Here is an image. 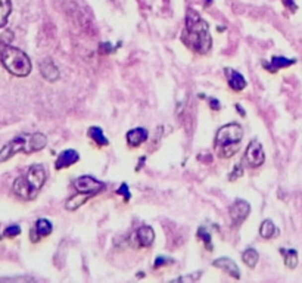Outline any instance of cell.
Segmentation results:
<instances>
[{"label": "cell", "mask_w": 302, "mask_h": 283, "mask_svg": "<svg viewBox=\"0 0 302 283\" xmlns=\"http://www.w3.org/2000/svg\"><path fill=\"white\" fill-rule=\"evenodd\" d=\"M183 43L201 55L208 53V50L213 46L208 22L202 19L195 10H189L186 16V30L183 34Z\"/></svg>", "instance_id": "cell-1"}, {"label": "cell", "mask_w": 302, "mask_h": 283, "mask_svg": "<svg viewBox=\"0 0 302 283\" xmlns=\"http://www.w3.org/2000/svg\"><path fill=\"white\" fill-rule=\"evenodd\" d=\"M47 137L43 133H24L13 137L0 149V162L7 161L18 152L33 154L46 148Z\"/></svg>", "instance_id": "cell-2"}, {"label": "cell", "mask_w": 302, "mask_h": 283, "mask_svg": "<svg viewBox=\"0 0 302 283\" xmlns=\"http://www.w3.org/2000/svg\"><path fill=\"white\" fill-rule=\"evenodd\" d=\"M44 182H46V170L43 165H31L30 170L27 171L25 176H19L15 182H13V192L15 195H18L19 198L25 199V201H31L34 199L40 189L43 188Z\"/></svg>", "instance_id": "cell-3"}, {"label": "cell", "mask_w": 302, "mask_h": 283, "mask_svg": "<svg viewBox=\"0 0 302 283\" xmlns=\"http://www.w3.org/2000/svg\"><path fill=\"white\" fill-rule=\"evenodd\" d=\"M242 137L243 128L236 122H230L218 128L216 134V151L218 157L224 160L233 157L239 151Z\"/></svg>", "instance_id": "cell-4"}, {"label": "cell", "mask_w": 302, "mask_h": 283, "mask_svg": "<svg viewBox=\"0 0 302 283\" xmlns=\"http://www.w3.org/2000/svg\"><path fill=\"white\" fill-rule=\"evenodd\" d=\"M1 65L16 77H27L31 73V61L25 52L10 44H4L0 49Z\"/></svg>", "instance_id": "cell-5"}, {"label": "cell", "mask_w": 302, "mask_h": 283, "mask_svg": "<svg viewBox=\"0 0 302 283\" xmlns=\"http://www.w3.org/2000/svg\"><path fill=\"white\" fill-rule=\"evenodd\" d=\"M74 188L81 193H88L93 196V195L99 193L100 190H103L106 188V185L103 182L96 180L91 176H81L74 180Z\"/></svg>", "instance_id": "cell-6"}, {"label": "cell", "mask_w": 302, "mask_h": 283, "mask_svg": "<svg viewBox=\"0 0 302 283\" xmlns=\"http://www.w3.org/2000/svg\"><path fill=\"white\" fill-rule=\"evenodd\" d=\"M249 212H251L249 202H246L243 199H237V201H234V203H231L228 214H230L233 227H239L249 217Z\"/></svg>", "instance_id": "cell-7"}, {"label": "cell", "mask_w": 302, "mask_h": 283, "mask_svg": "<svg viewBox=\"0 0 302 283\" xmlns=\"http://www.w3.org/2000/svg\"><path fill=\"white\" fill-rule=\"evenodd\" d=\"M243 161L246 162L251 168H257L259 165H262L265 161V154L262 149V145L259 143L258 140H252L248 148H246V154L243 157Z\"/></svg>", "instance_id": "cell-8"}, {"label": "cell", "mask_w": 302, "mask_h": 283, "mask_svg": "<svg viewBox=\"0 0 302 283\" xmlns=\"http://www.w3.org/2000/svg\"><path fill=\"white\" fill-rule=\"evenodd\" d=\"M213 266L217 267V269H221L223 272H226L227 275H230L234 279H240V270H239L237 264L231 258H228V257L217 258L216 261L213 263Z\"/></svg>", "instance_id": "cell-9"}, {"label": "cell", "mask_w": 302, "mask_h": 283, "mask_svg": "<svg viewBox=\"0 0 302 283\" xmlns=\"http://www.w3.org/2000/svg\"><path fill=\"white\" fill-rule=\"evenodd\" d=\"M80 161V155L76 149H65L59 154L56 164H55V168L56 170H62V168H67V167H71L74 165L76 162Z\"/></svg>", "instance_id": "cell-10"}, {"label": "cell", "mask_w": 302, "mask_h": 283, "mask_svg": "<svg viewBox=\"0 0 302 283\" xmlns=\"http://www.w3.org/2000/svg\"><path fill=\"white\" fill-rule=\"evenodd\" d=\"M52 230H53V226L49 220H46V218L37 220L36 227L31 230V242H39L40 238L49 236L52 233Z\"/></svg>", "instance_id": "cell-11"}, {"label": "cell", "mask_w": 302, "mask_h": 283, "mask_svg": "<svg viewBox=\"0 0 302 283\" xmlns=\"http://www.w3.org/2000/svg\"><path fill=\"white\" fill-rule=\"evenodd\" d=\"M133 238L136 239V242H137L139 246L148 248V246H151V245L153 243V241H155V232H153L152 227L143 226V227H140V229L133 235Z\"/></svg>", "instance_id": "cell-12"}, {"label": "cell", "mask_w": 302, "mask_h": 283, "mask_svg": "<svg viewBox=\"0 0 302 283\" xmlns=\"http://www.w3.org/2000/svg\"><path fill=\"white\" fill-rule=\"evenodd\" d=\"M224 74H226V79H227L228 86H230L234 92H242V90L246 87V80H245V77H243L240 73H237L236 70L226 68Z\"/></svg>", "instance_id": "cell-13"}, {"label": "cell", "mask_w": 302, "mask_h": 283, "mask_svg": "<svg viewBox=\"0 0 302 283\" xmlns=\"http://www.w3.org/2000/svg\"><path fill=\"white\" fill-rule=\"evenodd\" d=\"M40 73H42L44 80H47L49 83H55V81L59 80V70L53 64L52 59H43L40 62Z\"/></svg>", "instance_id": "cell-14"}, {"label": "cell", "mask_w": 302, "mask_h": 283, "mask_svg": "<svg viewBox=\"0 0 302 283\" xmlns=\"http://www.w3.org/2000/svg\"><path fill=\"white\" fill-rule=\"evenodd\" d=\"M295 64H297V59H291V58H285V56H273L270 62H264V67L270 73H277L279 70L288 68Z\"/></svg>", "instance_id": "cell-15"}, {"label": "cell", "mask_w": 302, "mask_h": 283, "mask_svg": "<svg viewBox=\"0 0 302 283\" xmlns=\"http://www.w3.org/2000/svg\"><path fill=\"white\" fill-rule=\"evenodd\" d=\"M127 143H129L131 148H137L140 146L142 143H145L149 137V133L146 128L143 127H137V128H133L127 133Z\"/></svg>", "instance_id": "cell-16"}, {"label": "cell", "mask_w": 302, "mask_h": 283, "mask_svg": "<svg viewBox=\"0 0 302 283\" xmlns=\"http://www.w3.org/2000/svg\"><path fill=\"white\" fill-rule=\"evenodd\" d=\"M279 252L283 255V258H285V266H286L288 269H291V270L297 269L298 260H300L297 249H285V248H280Z\"/></svg>", "instance_id": "cell-17"}, {"label": "cell", "mask_w": 302, "mask_h": 283, "mask_svg": "<svg viewBox=\"0 0 302 283\" xmlns=\"http://www.w3.org/2000/svg\"><path fill=\"white\" fill-rule=\"evenodd\" d=\"M91 195H88V193H81V192H78L77 195H74V196H71L67 202H65V209L67 211H77L83 203H86V201L90 198Z\"/></svg>", "instance_id": "cell-18"}, {"label": "cell", "mask_w": 302, "mask_h": 283, "mask_svg": "<svg viewBox=\"0 0 302 283\" xmlns=\"http://www.w3.org/2000/svg\"><path fill=\"white\" fill-rule=\"evenodd\" d=\"M259 235L264 239H271V238H276L279 235V230L276 229V226L271 220H264L261 227H259Z\"/></svg>", "instance_id": "cell-19"}, {"label": "cell", "mask_w": 302, "mask_h": 283, "mask_svg": "<svg viewBox=\"0 0 302 283\" xmlns=\"http://www.w3.org/2000/svg\"><path fill=\"white\" fill-rule=\"evenodd\" d=\"M88 136L97 143V145H100V146H106V145H109V142H108V139H106V136L103 134V131H102V128L100 127H90L88 128Z\"/></svg>", "instance_id": "cell-20"}, {"label": "cell", "mask_w": 302, "mask_h": 283, "mask_svg": "<svg viewBox=\"0 0 302 283\" xmlns=\"http://www.w3.org/2000/svg\"><path fill=\"white\" fill-rule=\"evenodd\" d=\"M242 260H243V263H245L248 267L254 269V267L258 264V260H259L258 252H257L254 248H248L246 251H243V254H242Z\"/></svg>", "instance_id": "cell-21"}, {"label": "cell", "mask_w": 302, "mask_h": 283, "mask_svg": "<svg viewBox=\"0 0 302 283\" xmlns=\"http://www.w3.org/2000/svg\"><path fill=\"white\" fill-rule=\"evenodd\" d=\"M12 12V0H0V28L6 25Z\"/></svg>", "instance_id": "cell-22"}, {"label": "cell", "mask_w": 302, "mask_h": 283, "mask_svg": "<svg viewBox=\"0 0 302 283\" xmlns=\"http://www.w3.org/2000/svg\"><path fill=\"white\" fill-rule=\"evenodd\" d=\"M198 238L201 239V241H204V245H205V248L208 249V251H213V236H211V233L202 226V227H199L198 229Z\"/></svg>", "instance_id": "cell-23"}, {"label": "cell", "mask_w": 302, "mask_h": 283, "mask_svg": "<svg viewBox=\"0 0 302 283\" xmlns=\"http://www.w3.org/2000/svg\"><path fill=\"white\" fill-rule=\"evenodd\" d=\"M21 233V227L18 226V224H12V226H9V227H6L4 229V236L6 238H15V236H18Z\"/></svg>", "instance_id": "cell-24"}, {"label": "cell", "mask_w": 302, "mask_h": 283, "mask_svg": "<svg viewBox=\"0 0 302 283\" xmlns=\"http://www.w3.org/2000/svg\"><path fill=\"white\" fill-rule=\"evenodd\" d=\"M117 195L124 196V201H126V202H129L130 198H131V193H130V190H129V185H127V183H121L120 189L117 190Z\"/></svg>", "instance_id": "cell-25"}, {"label": "cell", "mask_w": 302, "mask_h": 283, "mask_svg": "<svg viewBox=\"0 0 302 283\" xmlns=\"http://www.w3.org/2000/svg\"><path fill=\"white\" fill-rule=\"evenodd\" d=\"M173 258H168V257H158V258L155 260L153 267H155V269H159V267H162V266H170V264H173Z\"/></svg>", "instance_id": "cell-26"}, {"label": "cell", "mask_w": 302, "mask_h": 283, "mask_svg": "<svg viewBox=\"0 0 302 283\" xmlns=\"http://www.w3.org/2000/svg\"><path fill=\"white\" fill-rule=\"evenodd\" d=\"M12 39H13V33L12 31H9V30H6L3 34H0V43L4 46V44H9L10 41H12Z\"/></svg>", "instance_id": "cell-27"}, {"label": "cell", "mask_w": 302, "mask_h": 283, "mask_svg": "<svg viewBox=\"0 0 302 283\" xmlns=\"http://www.w3.org/2000/svg\"><path fill=\"white\" fill-rule=\"evenodd\" d=\"M242 174H243V168H242V165L239 164V165H236V170H233V173L228 176V179L233 182V180H237L239 177H242Z\"/></svg>", "instance_id": "cell-28"}, {"label": "cell", "mask_w": 302, "mask_h": 283, "mask_svg": "<svg viewBox=\"0 0 302 283\" xmlns=\"http://www.w3.org/2000/svg\"><path fill=\"white\" fill-rule=\"evenodd\" d=\"M283 4L289 9V10H292V12H295L297 9H298V6H297V3H295V0H283Z\"/></svg>", "instance_id": "cell-29"}, {"label": "cell", "mask_w": 302, "mask_h": 283, "mask_svg": "<svg viewBox=\"0 0 302 283\" xmlns=\"http://www.w3.org/2000/svg\"><path fill=\"white\" fill-rule=\"evenodd\" d=\"M210 105H211V108H213V109H216V111H218V109H220V106H221V105H220V102H218L217 99H214V97H210Z\"/></svg>", "instance_id": "cell-30"}, {"label": "cell", "mask_w": 302, "mask_h": 283, "mask_svg": "<svg viewBox=\"0 0 302 283\" xmlns=\"http://www.w3.org/2000/svg\"><path fill=\"white\" fill-rule=\"evenodd\" d=\"M236 109H237V111H239V112H240L242 115H245V111L242 109V106H240V105H236Z\"/></svg>", "instance_id": "cell-31"}]
</instances>
